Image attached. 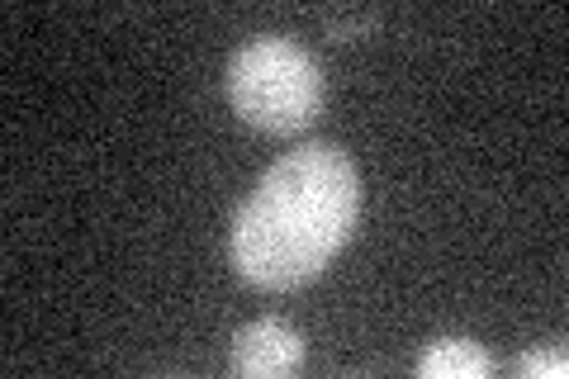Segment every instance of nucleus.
I'll return each instance as SVG.
<instances>
[{
    "instance_id": "obj_1",
    "label": "nucleus",
    "mask_w": 569,
    "mask_h": 379,
    "mask_svg": "<svg viewBox=\"0 0 569 379\" xmlns=\"http://www.w3.org/2000/svg\"><path fill=\"white\" fill-rule=\"evenodd\" d=\"M361 213V176L337 142H305L257 180L233 223V266L257 290L313 280Z\"/></svg>"
},
{
    "instance_id": "obj_2",
    "label": "nucleus",
    "mask_w": 569,
    "mask_h": 379,
    "mask_svg": "<svg viewBox=\"0 0 569 379\" xmlns=\"http://www.w3.org/2000/svg\"><path fill=\"white\" fill-rule=\"evenodd\" d=\"M228 100L257 129L295 133L323 104V67L313 62L309 48H299L284 33H257L233 52Z\"/></svg>"
},
{
    "instance_id": "obj_3",
    "label": "nucleus",
    "mask_w": 569,
    "mask_h": 379,
    "mask_svg": "<svg viewBox=\"0 0 569 379\" xmlns=\"http://www.w3.org/2000/svg\"><path fill=\"white\" fill-rule=\"evenodd\" d=\"M299 360H305V337L280 318H257L233 337V370L247 379L295 375Z\"/></svg>"
},
{
    "instance_id": "obj_4",
    "label": "nucleus",
    "mask_w": 569,
    "mask_h": 379,
    "mask_svg": "<svg viewBox=\"0 0 569 379\" xmlns=\"http://www.w3.org/2000/svg\"><path fill=\"white\" fill-rule=\"evenodd\" d=\"M489 370H493V360L470 337H441L418 360V375L427 379H485Z\"/></svg>"
},
{
    "instance_id": "obj_5",
    "label": "nucleus",
    "mask_w": 569,
    "mask_h": 379,
    "mask_svg": "<svg viewBox=\"0 0 569 379\" xmlns=\"http://www.w3.org/2000/svg\"><path fill=\"white\" fill-rule=\"evenodd\" d=\"M518 375H550V379H565L569 375V356L560 351V347H546V351H527L522 360H518Z\"/></svg>"
},
{
    "instance_id": "obj_6",
    "label": "nucleus",
    "mask_w": 569,
    "mask_h": 379,
    "mask_svg": "<svg viewBox=\"0 0 569 379\" xmlns=\"http://www.w3.org/2000/svg\"><path fill=\"white\" fill-rule=\"evenodd\" d=\"M376 24V14H356V20H328V33L332 39H356V33H366Z\"/></svg>"
}]
</instances>
